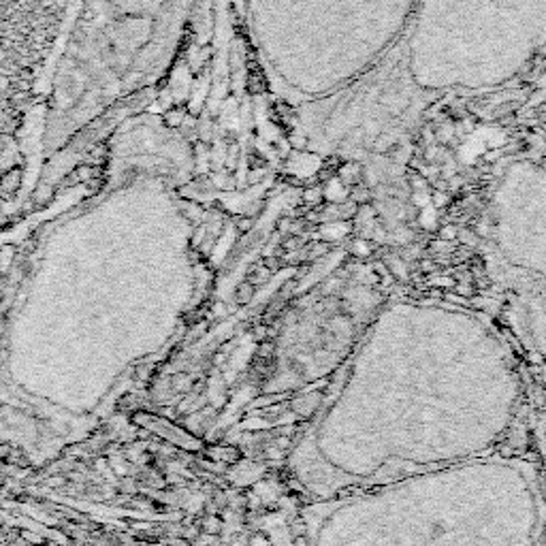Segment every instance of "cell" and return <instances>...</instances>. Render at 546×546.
<instances>
[{
  "mask_svg": "<svg viewBox=\"0 0 546 546\" xmlns=\"http://www.w3.org/2000/svg\"><path fill=\"white\" fill-rule=\"evenodd\" d=\"M337 177L342 179L348 188L359 186L361 179H363V167L359 162H354V160H348V162H344L342 167L337 169Z\"/></svg>",
  "mask_w": 546,
  "mask_h": 546,
  "instance_id": "obj_1",
  "label": "cell"
},
{
  "mask_svg": "<svg viewBox=\"0 0 546 546\" xmlns=\"http://www.w3.org/2000/svg\"><path fill=\"white\" fill-rule=\"evenodd\" d=\"M386 265L388 269H391L393 277H397L399 282H408L410 280V271H408V265L401 256H397V254H388L386 256Z\"/></svg>",
  "mask_w": 546,
  "mask_h": 546,
  "instance_id": "obj_2",
  "label": "cell"
},
{
  "mask_svg": "<svg viewBox=\"0 0 546 546\" xmlns=\"http://www.w3.org/2000/svg\"><path fill=\"white\" fill-rule=\"evenodd\" d=\"M371 199V192H369V188H365V186H352L350 188V201H354L359 207L361 205H367V201Z\"/></svg>",
  "mask_w": 546,
  "mask_h": 546,
  "instance_id": "obj_3",
  "label": "cell"
},
{
  "mask_svg": "<svg viewBox=\"0 0 546 546\" xmlns=\"http://www.w3.org/2000/svg\"><path fill=\"white\" fill-rule=\"evenodd\" d=\"M395 148H397V141L391 135H380L378 141L373 143V150L380 152V154H391Z\"/></svg>",
  "mask_w": 546,
  "mask_h": 546,
  "instance_id": "obj_4",
  "label": "cell"
},
{
  "mask_svg": "<svg viewBox=\"0 0 546 546\" xmlns=\"http://www.w3.org/2000/svg\"><path fill=\"white\" fill-rule=\"evenodd\" d=\"M184 120H186V113L179 111V109H169V111L164 113V122L169 126H181L184 124Z\"/></svg>",
  "mask_w": 546,
  "mask_h": 546,
  "instance_id": "obj_5",
  "label": "cell"
},
{
  "mask_svg": "<svg viewBox=\"0 0 546 546\" xmlns=\"http://www.w3.org/2000/svg\"><path fill=\"white\" fill-rule=\"evenodd\" d=\"M459 239H461V244H465L467 248H471V246H478V233H476V230H469V228H459Z\"/></svg>",
  "mask_w": 546,
  "mask_h": 546,
  "instance_id": "obj_6",
  "label": "cell"
},
{
  "mask_svg": "<svg viewBox=\"0 0 546 546\" xmlns=\"http://www.w3.org/2000/svg\"><path fill=\"white\" fill-rule=\"evenodd\" d=\"M303 199H305L307 203H312V205H316V203H320V201L324 199V190H322V188H318V186L307 188L305 192H303Z\"/></svg>",
  "mask_w": 546,
  "mask_h": 546,
  "instance_id": "obj_7",
  "label": "cell"
},
{
  "mask_svg": "<svg viewBox=\"0 0 546 546\" xmlns=\"http://www.w3.org/2000/svg\"><path fill=\"white\" fill-rule=\"evenodd\" d=\"M438 235L444 241H455V239H459V228L455 224H444V226H440V233Z\"/></svg>",
  "mask_w": 546,
  "mask_h": 546,
  "instance_id": "obj_8",
  "label": "cell"
},
{
  "mask_svg": "<svg viewBox=\"0 0 546 546\" xmlns=\"http://www.w3.org/2000/svg\"><path fill=\"white\" fill-rule=\"evenodd\" d=\"M288 143H290V148H293V150H303L307 145L305 137H303L301 132H290V135H288Z\"/></svg>",
  "mask_w": 546,
  "mask_h": 546,
  "instance_id": "obj_9",
  "label": "cell"
},
{
  "mask_svg": "<svg viewBox=\"0 0 546 546\" xmlns=\"http://www.w3.org/2000/svg\"><path fill=\"white\" fill-rule=\"evenodd\" d=\"M431 203H433V207H444V205L448 203L446 190H433L431 192Z\"/></svg>",
  "mask_w": 546,
  "mask_h": 546,
  "instance_id": "obj_10",
  "label": "cell"
},
{
  "mask_svg": "<svg viewBox=\"0 0 546 546\" xmlns=\"http://www.w3.org/2000/svg\"><path fill=\"white\" fill-rule=\"evenodd\" d=\"M457 293H459L461 297H471V295H474V288H471L469 282H461V284L457 286Z\"/></svg>",
  "mask_w": 546,
  "mask_h": 546,
  "instance_id": "obj_11",
  "label": "cell"
},
{
  "mask_svg": "<svg viewBox=\"0 0 546 546\" xmlns=\"http://www.w3.org/2000/svg\"><path fill=\"white\" fill-rule=\"evenodd\" d=\"M352 248H354V252H361V254H369V250H371L365 239H357L352 244Z\"/></svg>",
  "mask_w": 546,
  "mask_h": 546,
  "instance_id": "obj_12",
  "label": "cell"
},
{
  "mask_svg": "<svg viewBox=\"0 0 546 546\" xmlns=\"http://www.w3.org/2000/svg\"><path fill=\"white\" fill-rule=\"evenodd\" d=\"M252 293H254V290H252V286H248V284H241V290H239V295H237V297H239V301H248V299L252 297Z\"/></svg>",
  "mask_w": 546,
  "mask_h": 546,
  "instance_id": "obj_13",
  "label": "cell"
},
{
  "mask_svg": "<svg viewBox=\"0 0 546 546\" xmlns=\"http://www.w3.org/2000/svg\"><path fill=\"white\" fill-rule=\"evenodd\" d=\"M230 109H233V111H237L235 103H233V107H230ZM237 117H239V115H237V113H233V120H235V122H237ZM228 120H230V115H228V111H224V122H228Z\"/></svg>",
  "mask_w": 546,
  "mask_h": 546,
  "instance_id": "obj_14",
  "label": "cell"
}]
</instances>
